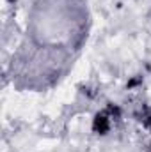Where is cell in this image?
<instances>
[{"label":"cell","instance_id":"1","mask_svg":"<svg viewBox=\"0 0 151 152\" xmlns=\"http://www.w3.org/2000/svg\"><path fill=\"white\" fill-rule=\"evenodd\" d=\"M121 122V108L115 106L112 103H109L101 112L94 115L93 118V131L98 136H107L109 133H112L115 126Z\"/></svg>","mask_w":151,"mask_h":152},{"label":"cell","instance_id":"2","mask_svg":"<svg viewBox=\"0 0 151 152\" xmlns=\"http://www.w3.org/2000/svg\"><path fill=\"white\" fill-rule=\"evenodd\" d=\"M9 2H14V0H9Z\"/></svg>","mask_w":151,"mask_h":152}]
</instances>
